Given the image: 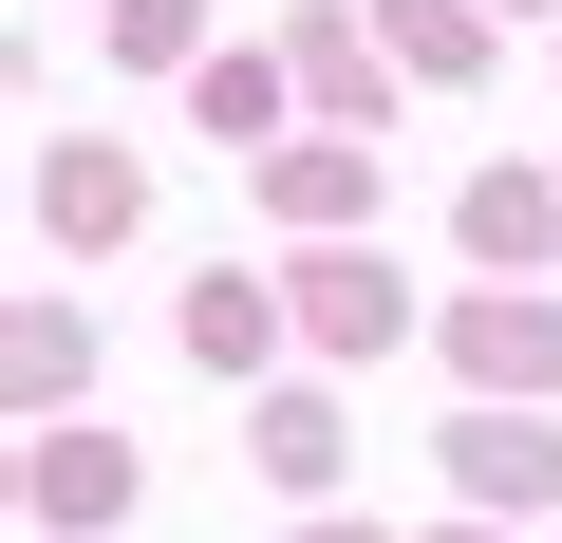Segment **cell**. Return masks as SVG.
Returning <instances> with one entry per match:
<instances>
[{"mask_svg": "<svg viewBox=\"0 0 562 543\" xmlns=\"http://www.w3.org/2000/svg\"><path fill=\"white\" fill-rule=\"evenodd\" d=\"M487 20H506V0H487Z\"/></svg>", "mask_w": 562, "mask_h": 543, "instance_id": "5bb4252c", "label": "cell"}, {"mask_svg": "<svg viewBox=\"0 0 562 543\" xmlns=\"http://www.w3.org/2000/svg\"><path fill=\"white\" fill-rule=\"evenodd\" d=\"M113 506H132V431H113V412H94V431L57 412V431H38V524H113Z\"/></svg>", "mask_w": 562, "mask_h": 543, "instance_id": "8992f818", "label": "cell"}, {"mask_svg": "<svg viewBox=\"0 0 562 543\" xmlns=\"http://www.w3.org/2000/svg\"><path fill=\"white\" fill-rule=\"evenodd\" d=\"M450 375H469V394H543V375H562V301H525V282L450 301Z\"/></svg>", "mask_w": 562, "mask_h": 543, "instance_id": "7a4b0ae2", "label": "cell"}, {"mask_svg": "<svg viewBox=\"0 0 562 543\" xmlns=\"http://www.w3.org/2000/svg\"><path fill=\"white\" fill-rule=\"evenodd\" d=\"M281 301H301V338H319V357H394V338H413V282H394V262H357V244H319Z\"/></svg>", "mask_w": 562, "mask_h": 543, "instance_id": "6da1fadb", "label": "cell"}, {"mask_svg": "<svg viewBox=\"0 0 562 543\" xmlns=\"http://www.w3.org/2000/svg\"><path fill=\"white\" fill-rule=\"evenodd\" d=\"M394 57L413 76H487V0H394Z\"/></svg>", "mask_w": 562, "mask_h": 543, "instance_id": "ba28073f", "label": "cell"}, {"mask_svg": "<svg viewBox=\"0 0 562 543\" xmlns=\"http://www.w3.org/2000/svg\"><path fill=\"white\" fill-rule=\"evenodd\" d=\"M319 543H357V524H319Z\"/></svg>", "mask_w": 562, "mask_h": 543, "instance_id": "7c38bea8", "label": "cell"}, {"mask_svg": "<svg viewBox=\"0 0 562 543\" xmlns=\"http://www.w3.org/2000/svg\"><path fill=\"white\" fill-rule=\"evenodd\" d=\"M262 206H281V225H301V244H338V225L375 206V169H357L338 132H301V150H262Z\"/></svg>", "mask_w": 562, "mask_h": 543, "instance_id": "52a82bcc", "label": "cell"}, {"mask_svg": "<svg viewBox=\"0 0 562 543\" xmlns=\"http://www.w3.org/2000/svg\"><path fill=\"white\" fill-rule=\"evenodd\" d=\"M450 543H487V524H450Z\"/></svg>", "mask_w": 562, "mask_h": 543, "instance_id": "4fadbf2b", "label": "cell"}, {"mask_svg": "<svg viewBox=\"0 0 562 543\" xmlns=\"http://www.w3.org/2000/svg\"><path fill=\"white\" fill-rule=\"evenodd\" d=\"M450 487H469L487 524H525V506H562V431H525V412H469V431H450Z\"/></svg>", "mask_w": 562, "mask_h": 543, "instance_id": "3957f363", "label": "cell"}, {"mask_svg": "<svg viewBox=\"0 0 562 543\" xmlns=\"http://www.w3.org/2000/svg\"><path fill=\"white\" fill-rule=\"evenodd\" d=\"M188 20H206V0H113V57H150V76H169V57H188Z\"/></svg>", "mask_w": 562, "mask_h": 543, "instance_id": "8fae6325", "label": "cell"}, {"mask_svg": "<svg viewBox=\"0 0 562 543\" xmlns=\"http://www.w3.org/2000/svg\"><path fill=\"white\" fill-rule=\"evenodd\" d=\"M469 244H487V262H525V244H562V206H543V169H487V188H469Z\"/></svg>", "mask_w": 562, "mask_h": 543, "instance_id": "9c48e42d", "label": "cell"}, {"mask_svg": "<svg viewBox=\"0 0 562 543\" xmlns=\"http://www.w3.org/2000/svg\"><path fill=\"white\" fill-rule=\"evenodd\" d=\"M262 450H281V487H338V412L319 394H262Z\"/></svg>", "mask_w": 562, "mask_h": 543, "instance_id": "30bf717a", "label": "cell"}, {"mask_svg": "<svg viewBox=\"0 0 562 543\" xmlns=\"http://www.w3.org/2000/svg\"><path fill=\"white\" fill-rule=\"evenodd\" d=\"M38 225H57V244H132V225H150V169H132V150H38Z\"/></svg>", "mask_w": 562, "mask_h": 543, "instance_id": "5b68a950", "label": "cell"}, {"mask_svg": "<svg viewBox=\"0 0 562 543\" xmlns=\"http://www.w3.org/2000/svg\"><path fill=\"white\" fill-rule=\"evenodd\" d=\"M188 357H206L225 394H262V357H281V282H244V262H206V282H188Z\"/></svg>", "mask_w": 562, "mask_h": 543, "instance_id": "277c9868", "label": "cell"}]
</instances>
